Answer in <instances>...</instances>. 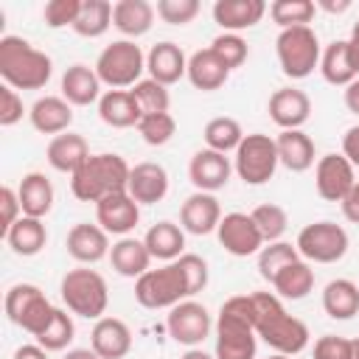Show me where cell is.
Listing matches in <instances>:
<instances>
[{
  "mask_svg": "<svg viewBox=\"0 0 359 359\" xmlns=\"http://www.w3.org/2000/svg\"><path fill=\"white\" fill-rule=\"evenodd\" d=\"M255 306L252 294L227 297L216 317V359H255Z\"/></svg>",
  "mask_w": 359,
  "mask_h": 359,
  "instance_id": "cell-1",
  "label": "cell"
},
{
  "mask_svg": "<svg viewBox=\"0 0 359 359\" xmlns=\"http://www.w3.org/2000/svg\"><path fill=\"white\" fill-rule=\"evenodd\" d=\"M255 306V334L283 356H294L309 345V328L303 320L292 317L280 297L272 292H252Z\"/></svg>",
  "mask_w": 359,
  "mask_h": 359,
  "instance_id": "cell-2",
  "label": "cell"
},
{
  "mask_svg": "<svg viewBox=\"0 0 359 359\" xmlns=\"http://www.w3.org/2000/svg\"><path fill=\"white\" fill-rule=\"evenodd\" d=\"M53 62L22 36L0 39V76L14 90H39L50 81Z\"/></svg>",
  "mask_w": 359,
  "mask_h": 359,
  "instance_id": "cell-3",
  "label": "cell"
},
{
  "mask_svg": "<svg viewBox=\"0 0 359 359\" xmlns=\"http://www.w3.org/2000/svg\"><path fill=\"white\" fill-rule=\"evenodd\" d=\"M129 174L132 168L121 154H112V151L90 154V160L76 174H70V191L81 202H101L109 194L126 191Z\"/></svg>",
  "mask_w": 359,
  "mask_h": 359,
  "instance_id": "cell-4",
  "label": "cell"
},
{
  "mask_svg": "<svg viewBox=\"0 0 359 359\" xmlns=\"http://www.w3.org/2000/svg\"><path fill=\"white\" fill-rule=\"evenodd\" d=\"M191 294L194 292L180 261H171L160 269H149L135 280V300L143 309H174Z\"/></svg>",
  "mask_w": 359,
  "mask_h": 359,
  "instance_id": "cell-5",
  "label": "cell"
},
{
  "mask_svg": "<svg viewBox=\"0 0 359 359\" xmlns=\"http://www.w3.org/2000/svg\"><path fill=\"white\" fill-rule=\"evenodd\" d=\"M59 294H62V303L67 306V311L87 317V320H101V314L107 311V303H109L107 280L95 269H87V266L67 269L59 283Z\"/></svg>",
  "mask_w": 359,
  "mask_h": 359,
  "instance_id": "cell-6",
  "label": "cell"
},
{
  "mask_svg": "<svg viewBox=\"0 0 359 359\" xmlns=\"http://www.w3.org/2000/svg\"><path fill=\"white\" fill-rule=\"evenodd\" d=\"M278 62L283 76L289 79H306L314 73L320 65V39L311 25H297V28H283L275 39Z\"/></svg>",
  "mask_w": 359,
  "mask_h": 359,
  "instance_id": "cell-7",
  "label": "cell"
},
{
  "mask_svg": "<svg viewBox=\"0 0 359 359\" xmlns=\"http://www.w3.org/2000/svg\"><path fill=\"white\" fill-rule=\"evenodd\" d=\"M143 70H146V56H143L140 45H135L132 39H118V42L107 45L95 62V73H98L101 84H109L112 90L135 87L140 81Z\"/></svg>",
  "mask_w": 359,
  "mask_h": 359,
  "instance_id": "cell-8",
  "label": "cell"
},
{
  "mask_svg": "<svg viewBox=\"0 0 359 359\" xmlns=\"http://www.w3.org/2000/svg\"><path fill=\"white\" fill-rule=\"evenodd\" d=\"M6 314L14 325H20L22 331H28L31 337H39L48 323L53 320L56 306H50V300L45 297V292L34 283H14L6 292Z\"/></svg>",
  "mask_w": 359,
  "mask_h": 359,
  "instance_id": "cell-9",
  "label": "cell"
},
{
  "mask_svg": "<svg viewBox=\"0 0 359 359\" xmlns=\"http://www.w3.org/2000/svg\"><path fill=\"white\" fill-rule=\"evenodd\" d=\"M278 163L280 160H278L275 137H269L264 132L244 135V140L238 143L236 157H233V168H236V174L247 185H264V182H269L275 177Z\"/></svg>",
  "mask_w": 359,
  "mask_h": 359,
  "instance_id": "cell-10",
  "label": "cell"
},
{
  "mask_svg": "<svg viewBox=\"0 0 359 359\" xmlns=\"http://www.w3.org/2000/svg\"><path fill=\"white\" fill-rule=\"evenodd\" d=\"M297 252L314 264H334L348 252V233L337 222H311L297 233Z\"/></svg>",
  "mask_w": 359,
  "mask_h": 359,
  "instance_id": "cell-11",
  "label": "cell"
},
{
  "mask_svg": "<svg viewBox=\"0 0 359 359\" xmlns=\"http://www.w3.org/2000/svg\"><path fill=\"white\" fill-rule=\"evenodd\" d=\"M165 328H168V337L174 342L188 345V348H196L210 334V314H208V309L202 303L182 300L174 309H168Z\"/></svg>",
  "mask_w": 359,
  "mask_h": 359,
  "instance_id": "cell-12",
  "label": "cell"
},
{
  "mask_svg": "<svg viewBox=\"0 0 359 359\" xmlns=\"http://www.w3.org/2000/svg\"><path fill=\"white\" fill-rule=\"evenodd\" d=\"M216 236H219V244L236 258L255 255L264 247V238L250 213H224L216 227Z\"/></svg>",
  "mask_w": 359,
  "mask_h": 359,
  "instance_id": "cell-13",
  "label": "cell"
},
{
  "mask_svg": "<svg viewBox=\"0 0 359 359\" xmlns=\"http://www.w3.org/2000/svg\"><path fill=\"white\" fill-rule=\"evenodd\" d=\"M314 185L325 202H342L356 185L353 165L348 163L345 154H323L314 168Z\"/></svg>",
  "mask_w": 359,
  "mask_h": 359,
  "instance_id": "cell-14",
  "label": "cell"
},
{
  "mask_svg": "<svg viewBox=\"0 0 359 359\" xmlns=\"http://www.w3.org/2000/svg\"><path fill=\"white\" fill-rule=\"evenodd\" d=\"M95 219H98V224L107 233L123 238L129 230L137 227V222H140V205L129 196V191H118V194H109L101 202H95Z\"/></svg>",
  "mask_w": 359,
  "mask_h": 359,
  "instance_id": "cell-15",
  "label": "cell"
},
{
  "mask_svg": "<svg viewBox=\"0 0 359 359\" xmlns=\"http://www.w3.org/2000/svg\"><path fill=\"white\" fill-rule=\"evenodd\" d=\"M230 174H233L230 157L213 149H199L188 163V180L194 182L196 191H205V194L224 188L230 182Z\"/></svg>",
  "mask_w": 359,
  "mask_h": 359,
  "instance_id": "cell-16",
  "label": "cell"
},
{
  "mask_svg": "<svg viewBox=\"0 0 359 359\" xmlns=\"http://www.w3.org/2000/svg\"><path fill=\"white\" fill-rule=\"evenodd\" d=\"M67 255L79 264H98L101 258L109 255V233L101 224H90V222H79L67 230L65 238Z\"/></svg>",
  "mask_w": 359,
  "mask_h": 359,
  "instance_id": "cell-17",
  "label": "cell"
},
{
  "mask_svg": "<svg viewBox=\"0 0 359 359\" xmlns=\"http://www.w3.org/2000/svg\"><path fill=\"white\" fill-rule=\"evenodd\" d=\"M222 222V205L213 194H205V191H196L191 194L182 208H180V224L185 233H194V236H208L219 227Z\"/></svg>",
  "mask_w": 359,
  "mask_h": 359,
  "instance_id": "cell-18",
  "label": "cell"
},
{
  "mask_svg": "<svg viewBox=\"0 0 359 359\" xmlns=\"http://www.w3.org/2000/svg\"><path fill=\"white\" fill-rule=\"evenodd\" d=\"M266 109L280 129H300L311 115V98L297 87H280L269 95Z\"/></svg>",
  "mask_w": 359,
  "mask_h": 359,
  "instance_id": "cell-19",
  "label": "cell"
},
{
  "mask_svg": "<svg viewBox=\"0 0 359 359\" xmlns=\"http://www.w3.org/2000/svg\"><path fill=\"white\" fill-rule=\"evenodd\" d=\"M90 348L101 359H123L132 351V331L123 320L118 317H101L93 325L90 334Z\"/></svg>",
  "mask_w": 359,
  "mask_h": 359,
  "instance_id": "cell-20",
  "label": "cell"
},
{
  "mask_svg": "<svg viewBox=\"0 0 359 359\" xmlns=\"http://www.w3.org/2000/svg\"><path fill=\"white\" fill-rule=\"evenodd\" d=\"M129 196L137 205H154L168 194V171L160 163H137L129 174V185H126Z\"/></svg>",
  "mask_w": 359,
  "mask_h": 359,
  "instance_id": "cell-21",
  "label": "cell"
},
{
  "mask_svg": "<svg viewBox=\"0 0 359 359\" xmlns=\"http://www.w3.org/2000/svg\"><path fill=\"white\" fill-rule=\"evenodd\" d=\"M146 70H149V79L168 87L182 76H188V59L177 42H157L146 56Z\"/></svg>",
  "mask_w": 359,
  "mask_h": 359,
  "instance_id": "cell-22",
  "label": "cell"
},
{
  "mask_svg": "<svg viewBox=\"0 0 359 359\" xmlns=\"http://www.w3.org/2000/svg\"><path fill=\"white\" fill-rule=\"evenodd\" d=\"M266 14L264 0H216L213 3V20L224 28V34H236L244 28H252Z\"/></svg>",
  "mask_w": 359,
  "mask_h": 359,
  "instance_id": "cell-23",
  "label": "cell"
},
{
  "mask_svg": "<svg viewBox=\"0 0 359 359\" xmlns=\"http://www.w3.org/2000/svg\"><path fill=\"white\" fill-rule=\"evenodd\" d=\"M98 118L112 129H129V126L140 123L143 112H140V104L135 101L132 90H107L98 98Z\"/></svg>",
  "mask_w": 359,
  "mask_h": 359,
  "instance_id": "cell-24",
  "label": "cell"
},
{
  "mask_svg": "<svg viewBox=\"0 0 359 359\" xmlns=\"http://www.w3.org/2000/svg\"><path fill=\"white\" fill-rule=\"evenodd\" d=\"M62 98L70 107H90L101 98V79L95 67L87 65H70L62 76Z\"/></svg>",
  "mask_w": 359,
  "mask_h": 359,
  "instance_id": "cell-25",
  "label": "cell"
},
{
  "mask_svg": "<svg viewBox=\"0 0 359 359\" xmlns=\"http://www.w3.org/2000/svg\"><path fill=\"white\" fill-rule=\"evenodd\" d=\"M28 118H31V126H34L36 132L56 137V135H62V132L70 129V123H73V109H70V104H67L62 95H45V98H36V101H34Z\"/></svg>",
  "mask_w": 359,
  "mask_h": 359,
  "instance_id": "cell-26",
  "label": "cell"
},
{
  "mask_svg": "<svg viewBox=\"0 0 359 359\" xmlns=\"http://www.w3.org/2000/svg\"><path fill=\"white\" fill-rule=\"evenodd\" d=\"M48 163L62 174H76L90 160V146L76 132H62L48 143Z\"/></svg>",
  "mask_w": 359,
  "mask_h": 359,
  "instance_id": "cell-27",
  "label": "cell"
},
{
  "mask_svg": "<svg viewBox=\"0 0 359 359\" xmlns=\"http://www.w3.org/2000/svg\"><path fill=\"white\" fill-rule=\"evenodd\" d=\"M275 146H278L280 165H286L289 171L300 174L314 165V140L303 129H280V135L275 137Z\"/></svg>",
  "mask_w": 359,
  "mask_h": 359,
  "instance_id": "cell-28",
  "label": "cell"
},
{
  "mask_svg": "<svg viewBox=\"0 0 359 359\" xmlns=\"http://www.w3.org/2000/svg\"><path fill=\"white\" fill-rule=\"evenodd\" d=\"M17 196H20L22 216L42 219V216H48L50 208H53V185H50V180H48L42 171L25 174V177L20 180Z\"/></svg>",
  "mask_w": 359,
  "mask_h": 359,
  "instance_id": "cell-29",
  "label": "cell"
},
{
  "mask_svg": "<svg viewBox=\"0 0 359 359\" xmlns=\"http://www.w3.org/2000/svg\"><path fill=\"white\" fill-rule=\"evenodd\" d=\"M112 25L123 36H143L154 25V6L149 0H118L112 3Z\"/></svg>",
  "mask_w": 359,
  "mask_h": 359,
  "instance_id": "cell-30",
  "label": "cell"
},
{
  "mask_svg": "<svg viewBox=\"0 0 359 359\" xmlns=\"http://www.w3.org/2000/svg\"><path fill=\"white\" fill-rule=\"evenodd\" d=\"M227 76H230L227 65H224L210 48L191 53V59H188V81H191L196 90H202V93L219 90V87L227 81Z\"/></svg>",
  "mask_w": 359,
  "mask_h": 359,
  "instance_id": "cell-31",
  "label": "cell"
},
{
  "mask_svg": "<svg viewBox=\"0 0 359 359\" xmlns=\"http://www.w3.org/2000/svg\"><path fill=\"white\" fill-rule=\"evenodd\" d=\"M143 244H146V250H149L151 258L171 264L185 250V230L180 224H174V222H157V224H151L146 230Z\"/></svg>",
  "mask_w": 359,
  "mask_h": 359,
  "instance_id": "cell-32",
  "label": "cell"
},
{
  "mask_svg": "<svg viewBox=\"0 0 359 359\" xmlns=\"http://www.w3.org/2000/svg\"><path fill=\"white\" fill-rule=\"evenodd\" d=\"M109 264L118 275L123 278H140L143 272H149V264H151V255L146 250V244L140 238H118L109 250Z\"/></svg>",
  "mask_w": 359,
  "mask_h": 359,
  "instance_id": "cell-33",
  "label": "cell"
},
{
  "mask_svg": "<svg viewBox=\"0 0 359 359\" xmlns=\"http://www.w3.org/2000/svg\"><path fill=\"white\" fill-rule=\"evenodd\" d=\"M320 73L334 87H348L359 76L356 67H353L351 50H348V39H334L323 50V56H320Z\"/></svg>",
  "mask_w": 359,
  "mask_h": 359,
  "instance_id": "cell-34",
  "label": "cell"
},
{
  "mask_svg": "<svg viewBox=\"0 0 359 359\" xmlns=\"http://www.w3.org/2000/svg\"><path fill=\"white\" fill-rule=\"evenodd\" d=\"M323 309L331 320H351L359 314V286L348 278L328 280L323 289Z\"/></svg>",
  "mask_w": 359,
  "mask_h": 359,
  "instance_id": "cell-35",
  "label": "cell"
},
{
  "mask_svg": "<svg viewBox=\"0 0 359 359\" xmlns=\"http://www.w3.org/2000/svg\"><path fill=\"white\" fill-rule=\"evenodd\" d=\"M3 238L8 241V247H11L17 255L28 258V255L42 252V247L48 244V230H45L42 219H34V216H20V219L14 222V227H11V230H8Z\"/></svg>",
  "mask_w": 359,
  "mask_h": 359,
  "instance_id": "cell-36",
  "label": "cell"
},
{
  "mask_svg": "<svg viewBox=\"0 0 359 359\" xmlns=\"http://www.w3.org/2000/svg\"><path fill=\"white\" fill-rule=\"evenodd\" d=\"M272 289L278 292V297H286V300H303V297L314 289V269L309 266V261L297 258V261L286 264V266L275 275Z\"/></svg>",
  "mask_w": 359,
  "mask_h": 359,
  "instance_id": "cell-37",
  "label": "cell"
},
{
  "mask_svg": "<svg viewBox=\"0 0 359 359\" xmlns=\"http://www.w3.org/2000/svg\"><path fill=\"white\" fill-rule=\"evenodd\" d=\"M112 25V3L107 0H81V11L73 22V31L79 36H87V39H95V36H104Z\"/></svg>",
  "mask_w": 359,
  "mask_h": 359,
  "instance_id": "cell-38",
  "label": "cell"
},
{
  "mask_svg": "<svg viewBox=\"0 0 359 359\" xmlns=\"http://www.w3.org/2000/svg\"><path fill=\"white\" fill-rule=\"evenodd\" d=\"M202 135H205V143H208V149H213V151H222V154H227V151H236V149H238V143L244 140L241 123H238L236 118H227V115H219V118L208 121Z\"/></svg>",
  "mask_w": 359,
  "mask_h": 359,
  "instance_id": "cell-39",
  "label": "cell"
},
{
  "mask_svg": "<svg viewBox=\"0 0 359 359\" xmlns=\"http://www.w3.org/2000/svg\"><path fill=\"white\" fill-rule=\"evenodd\" d=\"M297 258H300V252H297V247H292L289 241L264 244L261 252H258V275L272 283L275 275H278L286 264H292V261H297Z\"/></svg>",
  "mask_w": 359,
  "mask_h": 359,
  "instance_id": "cell-40",
  "label": "cell"
},
{
  "mask_svg": "<svg viewBox=\"0 0 359 359\" xmlns=\"http://www.w3.org/2000/svg\"><path fill=\"white\" fill-rule=\"evenodd\" d=\"M314 11H317V6L311 0H275V3H269V14L280 25V31L309 25L314 20Z\"/></svg>",
  "mask_w": 359,
  "mask_h": 359,
  "instance_id": "cell-41",
  "label": "cell"
},
{
  "mask_svg": "<svg viewBox=\"0 0 359 359\" xmlns=\"http://www.w3.org/2000/svg\"><path fill=\"white\" fill-rule=\"evenodd\" d=\"M250 216H252V222H255V227H258L264 244L280 241V236H283L286 227H289V216H286V210H283L280 205H272V202L258 205Z\"/></svg>",
  "mask_w": 359,
  "mask_h": 359,
  "instance_id": "cell-42",
  "label": "cell"
},
{
  "mask_svg": "<svg viewBox=\"0 0 359 359\" xmlns=\"http://www.w3.org/2000/svg\"><path fill=\"white\" fill-rule=\"evenodd\" d=\"M76 337V325H73V317L65 311V309H56L53 311V320L48 323V328L36 337V345H42L45 351H65Z\"/></svg>",
  "mask_w": 359,
  "mask_h": 359,
  "instance_id": "cell-43",
  "label": "cell"
},
{
  "mask_svg": "<svg viewBox=\"0 0 359 359\" xmlns=\"http://www.w3.org/2000/svg\"><path fill=\"white\" fill-rule=\"evenodd\" d=\"M132 95L135 101L140 104V112L143 115H157V112H168V87L154 81V79H140L135 87H132Z\"/></svg>",
  "mask_w": 359,
  "mask_h": 359,
  "instance_id": "cell-44",
  "label": "cell"
},
{
  "mask_svg": "<svg viewBox=\"0 0 359 359\" xmlns=\"http://www.w3.org/2000/svg\"><path fill=\"white\" fill-rule=\"evenodd\" d=\"M137 132L140 137L149 143V146H165L174 132H177V121L171 118V112H157V115H143L140 123H137Z\"/></svg>",
  "mask_w": 359,
  "mask_h": 359,
  "instance_id": "cell-45",
  "label": "cell"
},
{
  "mask_svg": "<svg viewBox=\"0 0 359 359\" xmlns=\"http://www.w3.org/2000/svg\"><path fill=\"white\" fill-rule=\"evenodd\" d=\"M210 50L227 65V70L241 67V65L247 62V53H250L247 42H244L238 34H219V36L210 42Z\"/></svg>",
  "mask_w": 359,
  "mask_h": 359,
  "instance_id": "cell-46",
  "label": "cell"
},
{
  "mask_svg": "<svg viewBox=\"0 0 359 359\" xmlns=\"http://www.w3.org/2000/svg\"><path fill=\"white\" fill-rule=\"evenodd\" d=\"M199 0H157L154 11L168 25H188L199 14Z\"/></svg>",
  "mask_w": 359,
  "mask_h": 359,
  "instance_id": "cell-47",
  "label": "cell"
},
{
  "mask_svg": "<svg viewBox=\"0 0 359 359\" xmlns=\"http://www.w3.org/2000/svg\"><path fill=\"white\" fill-rule=\"evenodd\" d=\"M79 11H81V0H48L42 8V17L48 28H65V25L73 28Z\"/></svg>",
  "mask_w": 359,
  "mask_h": 359,
  "instance_id": "cell-48",
  "label": "cell"
},
{
  "mask_svg": "<svg viewBox=\"0 0 359 359\" xmlns=\"http://www.w3.org/2000/svg\"><path fill=\"white\" fill-rule=\"evenodd\" d=\"M177 261H180V266H182L185 275H188L191 292H194V294L202 292V289L208 286V261H205L202 255H194V252H182Z\"/></svg>",
  "mask_w": 359,
  "mask_h": 359,
  "instance_id": "cell-49",
  "label": "cell"
},
{
  "mask_svg": "<svg viewBox=\"0 0 359 359\" xmlns=\"http://www.w3.org/2000/svg\"><path fill=\"white\" fill-rule=\"evenodd\" d=\"M22 98L14 87L3 84L0 87V126H14L17 121H22Z\"/></svg>",
  "mask_w": 359,
  "mask_h": 359,
  "instance_id": "cell-50",
  "label": "cell"
},
{
  "mask_svg": "<svg viewBox=\"0 0 359 359\" xmlns=\"http://www.w3.org/2000/svg\"><path fill=\"white\" fill-rule=\"evenodd\" d=\"M314 359H351V339L325 334L314 342Z\"/></svg>",
  "mask_w": 359,
  "mask_h": 359,
  "instance_id": "cell-51",
  "label": "cell"
},
{
  "mask_svg": "<svg viewBox=\"0 0 359 359\" xmlns=\"http://www.w3.org/2000/svg\"><path fill=\"white\" fill-rule=\"evenodd\" d=\"M22 216V208H20V196H17V191L14 188H8V185H3L0 188V233L6 236L11 227H14V222Z\"/></svg>",
  "mask_w": 359,
  "mask_h": 359,
  "instance_id": "cell-52",
  "label": "cell"
},
{
  "mask_svg": "<svg viewBox=\"0 0 359 359\" xmlns=\"http://www.w3.org/2000/svg\"><path fill=\"white\" fill-rule=\"evenodd\" d=\"M342 154L348 157V163L356 168L359 165V123L351 126L345 135H342Z\"/></svg>",
  "mask_w": 359,
  "mask_h": 359,
  "instance_id": "cell-53",
  "label": "cell"
},
{
  "mask_svg": "<svg viewBox=\"0 0 359 359\" xmlns=\"http://www.w3.org/2000/svg\"><path fill=\"white\" fill-rule=\"evenodd\" d=\"M339 205H342L345 219H348V222H353V224H359V182L351 188V194H348Z\"/></svg>",
  "mask_w": 359,
  "mask_h": 359,
  "instance_id": "cell-54",
  "label": "cell"
},
{
  "mask_svg": "<svg viewBox=\"0 0 359 359\" xmlns=\"http://www.w3.org/2000/svg\"><path fill=\"white\" fill-rule=\"evenodd\" d=\"M11 359H48V351L42 345H20Z\"/></svg>",
  "mask_w": 359,
  "mask_h": 359,
  "instance_id": "cell-55",
  "label": "cell"
},
{
  "mask_svg": "<svg viewBox=\"0 0 359 359\" xmlns=\"http://www.w3.org/2000/svg\"><path fill=\"white\" fill-rule=\"evenodd\" d=\"M345 107H348V112L359 115V79H353V81L345 87Z\"/></svg>",
  "mask_w": 359,
  "mask_h": 359,
  "instance_id": "cell-56",
  "label": "cell"
},
{
  "mask_svg": "<svg viewBox=\"0 0 359 359\" xmlns=\"http://www.w3.org/2000/svg\"><path fill=\"white\" fill-rule=\"evenodd\" d=\"M348 50H351V59H353V67L359 73V20L353 22L351 28V36H348Z\"/></svg>",
  "mask_w": 359,
  "mask_h": 359,
  "instance_id": "cell-57",
  "label": "cell"
},
{
  "mask_svg": "<svg viewBox=\"0 0 359 359\" xmlns=\"http://www.w3.org/2000/svg\"><path fill=\"white\" fill-rule=\"evenodd\" d=\"M62 359H101L93 348H73V351H67Z\"/></svg>",
  "mask_w": 359,
  "mask_h": 359,
  "instance_id": "cell-58",
  "label": "cell"
},
{
  "mask_svg": "<svg viewBox=\"0 0 359 359\" xmlns=\"http://www.w3.org/2000/svg\"><path fill=\"white\" fill-rule=\"evenodd\" d=\"M317 6H320V8H325V11H331V14H339V11H348V8H351V0H339V3H331V0H320Z\"/></svg>",
  "mask_w": 359,
  "mask_h": 359,
  "instance_id": "cell-59",
  "label": "cell"
},
{
  "mask_svg": "<svg viewBox=\"0 0 359 359\" xmlns=\"http://www.w3.org/2000/svg\"><path fill=\"white\" fill-rule=\"evenodd\" d=\"M180 359H216V356H210V353H205L202 348H191V351H185Z\"/></svg>",
  "mask_w": 359,
  "mask_h": 359,
  "instance_id": "cell-60",
  "label": "cell"
},
{
  "mask_svg": "<svg viewBox=\"0 0 359 359\" xmlns=\"http://www.w3.org/2000/svg\"><path fill=\"white\" fill-rule=\"evenodd\" d=\"M351 359H359V339H351Z\"/></svg>",
  "mask_w": 359,
  "mask_h": 359,
  "instance_id": "cell-61",
  "label": "cell"
},
{
  "mask_svg": "<svg viewBox=\"0 0 359 359\" xmlns=\"http://www.w3.org/2000/svg\"><path fill=\"white\" fill-rule=\"evenodd\" d=\"M266 359H292V356H283V353H275V356H266Z\"/></svg>",
  "mask_w": 359,
  "mask_h": 359,
  "instance_id": "cell-62",
  "label": "cell"
}]
</instances>
